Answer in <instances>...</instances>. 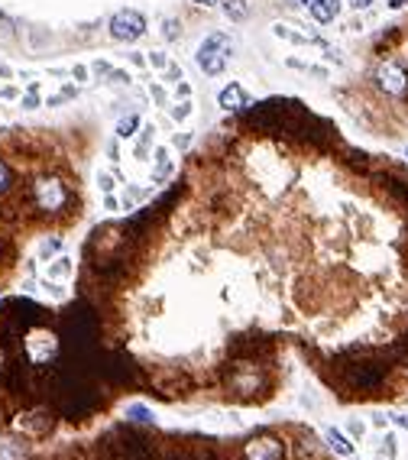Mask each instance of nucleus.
I'll return each instance as SVG.
<instances>
[{"label": "nucleus", "instance_id": "f257e3e1", "mask_svg": "<svg viewBox=\"0 0 408 460\" xmlns=\"http://www.w3.org/2000/svg\"><path fill=\"white\" fill-rule=\"evenodd\" d=\"M231 49H233L231 33H211V36L198 46L194 62H198V69L204 71V75H221V71L227 69V55H231Z\"/></svg>", "mask_w": 408, "mask_h": 460}, {"label": "nucleus", "instance_id": "f03ea898", "mask_svg": "<svg viewBox=\"0 0 408 460\" xmlns=\"http://www.w3.org/2000/svg\"><path fill=\"white\" fill-rule=\"evenodd\" d=\"M33 201H36V207L46 211V214H62L65 207H69L71 195L55 176H42L33 182Z\"/></svg>", "mask_w": 408, "mask_h": 460}, {"label": "nucleus", "instance_id": "7ed1b4c3", "mask_svg": "<svg viewBox=\"0 0 408 460\" xmlns=\"http://www.w3.org/2000/svg\"><path fill=\"white\" fill-rule=\"evenodd\" d=\"M107 30L117 42H136V39L146 33V20H143V13H136V10H117V13L110 16Z\"/></svg>", "mask_w": 408, "mask_h": 460}, {"label": "nucleus", "instance_id": "20e7f679", "mask_svg": "<svg viewBox=\"0 0 408 460\" xmlns=\"http://www.w3.org/2000/svg\"><path fill=\"white\" fill-rule=\"evenodd\" d=\"M227 386H231L237 396H253L262 389V376L256 363H233L231 376H227Z\"/></svg>", "mask_w": 408, "mask_h": 460}, {"label": "nucleus", "instance_id": "39448f33", "mask_svg": "<svg viewBox=\"0 0 408 460\" xmlns=\"http://www.w3.org/2000/svg\"><path fill=\"white\" fill-rule=\"evenodd\" d=\"M376 85L383 88L385 94H395V98H402V94H408V71L405 65H399V62H383L376 69Z\"/></svg>", "mask_w": 408, "mask_h": 460}, {"label": "nucleus", "instance_id": "423d86ee", "mask_svg": "<svg viewBox=\"0 0 408 460\" xmlns=\"http://www.w3.org/2000/svg\"><path fill=\"white\" fill-rule=\"evenodd\" d=\"M243 454H247V460H282L285 457V444L272 435H262V437L247 441Z\"/></svg>", "mask_w": 408, "mask_h": 460}, {"label": "nucleus", "instance_id": "0eeeda50", "mask_svg": "<svg viewBox=\"0 0 408 460\" xmlns=\"http://www.w3.org/2000/svg\"><path fill=\"white\" fill-rule=\"evenodd\" d=\"M346 379L360 392L379 389V383H383V367H376V363H356V367L346 369Z\"/></svg>", "mask_w": 408, "mask_h": 460}, {"label": "nucleus", "instance_id": "6e6552de", "mask_svg": "<svg viewBox=\"0 0 408 460\" xmlns=\"http://www.w3.org/2000/svg\"><path fill=\"white\" fill-rule=\"evenodd\" d=\"M55 350H59V340L52 334H33L26 340V353H30L33 363H49L55 357Z\"/></svg>", "mask_w": 408, "mask_h": 460}, {"label": "nucleus", "instance_id": "1a4fd4ad", "mask_svg": "<svg viewBox=\"0 0 408 460\" xmlns=\"http://www.w3.org/2000/svg\"><path fill=\"white\" fill-rule=\"evenodd\" d=\"M217 104H221L223 110H233V114H237V110H247L250 108V98H247V91H243L237 81H231V85L217 94Z\"/></svg>", "mask_w": 408, "mask_h": 460}, {"label": "nucleus", "instance_id": "9d476101", "mask_svg": "<svg viewBox=\"0 0 408 460\" xmlns=\"http://www.w3.org/2000/svg\"><path fill=\"white\" fill-rule=\"evenodd\" d=\"M308 13L315 23H334L340 13V0H308Z\"/></svg>", "mask_w": 408, "mask_h": 460}, {"label": "nucleus", "instance_id": "9b49d317", "mask_svg": "<svg viewBox=\"0 0 408 460\" xmlns=\"http://www.w3.org/2000/svg\"><path fill=\"white\" fill-rule=\"evenodd\" d=\"M298 26H288V23H276L272 26V33H276L279 39H288V42H298V46H324V39H317L315 33H295Z\"/></svg>", "mask_w": 408, "mask_h": 460}, {"label": "nucleus", "instance_id": "f8f14e48", "mask_svg": "<svg viewBox=\"0 0 408 460\" xmlns=\"http://www.w3.org/2000/svg\"><path fill=\"white\" fill-rule=\"evenodd\" d=\"M26 444L16 437H0V460H23Z\"/></svg>", "mask_w": 408, "mask_h": 460}, {"label": "nucleus", "instance_id": "ddd939ff", "mask_svg": "<svg viewBox=\"0 0 408 460\" xmlns=\"http://www.w3.org/2000/svg\"><path fill=\"white\" fill-rule=\"evenodd\" d=\"M223 13L231 16L233 23H243L250 16V4L247 0H223Z\"/></svg>", "mask_w": 408, "mask_h": 460}, {"label": "nucleus", "instance_id": "4468645a", "mask_svg": "<svg viewBox=\"0 0 408 460\" xmlns=\"http://www.w3.org/2000/svg\"><path fill=\"white\" fill-rule=\"evenodd\" d=\"M169 172H172L169 149H156V169H153V182H162V178H169Z\"/></svg>", "mask_w": 408, "mask_h": 460}, {"label": "nucleus", "instance_id": "2eb2a0df", "mask_svg": "<svg viewBox=\"0 0 408 460\" xmlns=\"http://www.w3.org/2000/svg\"><path fill=\"white\" fill-rule=\"evenodd\" d=\"M26 418H30V422H20V428H36L39 435H46V431L52 428V418H49L46 412H30Z\"/></svg>", "mask_w": 408, "mask_h": 460}, {"label": "nucleus", "instance_id": "dca6fc26", "mask_svg": "<svg viewBox=\"0 0 408 460\" xmlns=\"http://www.w3.org/2000/svg\"><path fill=\"white\" fill-rule=\"evenodd\" d=\"M327 444H331L334 451L340 454V457H350V454H354V444H350V441H346V437L340 435L337 428H331V431H327Z\"/></svg>", "mask_w": 408, "mask_h": 460}, {"label": "nucleus", "instance_id": "f3484780", "mask_svg": "<svg viewBox=\"0 0 408 460\" xmlns=\"http://www.w3.org/2000/svg\"><path fill=\"white\" fill-rule=\"evenodd\" d=\"M136 127H139V117H136V114H130V117H124V120L117 123V137H120V139H127V137H133V133H136Z\"/></svg>", "mask_w": 408, "mask_h": 460}, {"label": "nucleus", "instance_id": "a211bd4d", "mask_svg": "<svg viewBox=\"0 0 408 460\" xmlns=\"http://www.w3.org/2000/svg\"><path fill=\"white\" fill-rule=\"evenodd\" d=\"M127 418H133V422H143V425H149V422H153V418H156V415L149 412L146 406H130V408H127Z\"/></svg>", "mask_w": 408, "mask_h": 460}, {"label": "nucleus", "instance_id": "6ab92c4d", "mask_svg": "<svg viewBox=\"0 0 408 460\" xmlns=\"http://www.w3.org/2000/svg\"><path fill=\"white\" fill-rule=\"evenodd\" d=\"M153 133H156V127H143V137H139V143H136V156H146V149H149V139H153Z\"/></svg>", "mask_w": 408, "mask_h": 460}, {"label": "nucleus", "instance_id": "aec40b11", "mask_svg": "<svg viewBox=\"0 0 408 460\" xmlns=\"http://www.w3.org/2000/svg\"><path fill=\"white\" fill-rule=\"evenodd\" d=\"M10 182H13V172H10V166L4 159H0V192H7Z\"/></svg>", "mask_w": 408, "mask_h": 460}, {"label": "nucleus", "instance_id": "412c9836", "mask_svg": "<svg viewBox=\"0 0 408 460\" xmlns=\"http://www.w3.org/2000/svg\"><path fill=\"white\" fill-rule=\"evenodd\" d=\"M188 114H192V104H188V100H182V104L172 108V120H185Z\"/></svg>", "mask_w": 408, "mask_h": 460}, {"label": "nucleus", "instance_id": "4be33fe9", "mask_svg": "<svg viewBox=\"0 0 408 460\" xmlns=\"http://www.w3.org/2000/svg\"><path fill=\"white\" fill-rule=\"evenodd\" d=\"M149 65L153 69H169V59H165V52H149Z\"/></svg>", "mask_w": 408, "mask_h": 460}, {"label": "nucleus", "instance_id": "5701e85b", "mask_svg": "<svg viewBox=\"0 0 408 460\" xmlns=\"http://www.w3.org/2000/svg\"><path fill=\"white\" fill-rule=\"evenodd\" d=\"M162 36H165V39H178V23H175V20H165V23H162Z\"/></svg>", "mask_w": 408, "mask_h": 460}, {"label": "nucleus", "instance_id": "b1692460", "mask_svg": "<svg viewBox=\"0 0 408 460\" xmlns=\"http://www.w3.org/2000/svg\"><path fill=\"white\" fill-rule=\"evenodd\" d=\"M91 71H94V75H104V78H107L114 69H110V62H100V59H98V62L91 65Z\"/></svg>", "mask_w": 408, "mask_h": 460}, {"label": "nucleus", "instance_id": "393cba45", "mask_svg": "<svg viewBox=\"0 0 408 460\" xmlns=\"http://www.w3.org/2000/svg\"><path fill=\"white\" fill-rule=\"evenodd\" d=\"M107 78L114 81V85H130V75H127V71H117V69H114Z\"/></svg>", "mask_w": 408, "mask_h": 460}, {"label": "nucleus", "instance_id": "a878e982", "mask_svg": "<svg viewBox=\"0 0 408 460\" xmlns=\"http://www.w3.org/2000/svg\"><path fill=\"white\" fill-rule=\"evenodd\" d=\"M69 260H55V266H52V276H69Z\"/></svg>", "mask_w": 408, "mask_h": 460}, {"label": "nucleus", "instance_id": "bb28decb", "mask_svg": "<svg viewBox=\"0 0 408 460\" xmlns=\"http://www.w3.org/2000/svg\"><path fill=\"white\" fill-rule=\"evenodd\" d=\"M165 75H169L172 85H178V81H182V69H178V65H172V62H169V69H165Z\"/></svg>", "mask_w": 408, "mask_h": 460}, {"label": "nucleus", "instance_id": "cd10ccee", "mask_svg": "<svg viewBox=\"0 0 408 460\" xmlns=\"http://www.w3.org/2000/svg\"><path fill=\"white\" fill-rule=\"evenodd\" d=\"M98 185H100V192H114V178H110V176H98Z\"/></svg>", "mask_w": 408, "mask_h": 460}, {"label": "nucleus", "instance_id": "c85d7f7f", "mask_svg": "<svg viewBox=\"0 0 408 460\" xmlns=\"http://www.w3.org/2000/svg\"><path fill=\"white\" fill-rule=\"evenodd\" d=\"M383 454L385 457H395V437H385L383 441Z\"/></svg>", "mask_w": 408, "mask_h": 460}, {"label": "nucleus", "instance_id": "c756f323", "mask_svg": "<svg viewBox=\"0 0 408 460\" xmlns=\"http://www.w3.org/2000/svg\"><path fill=\"white\" fill-rule=\"evenodd\" d=\"M59 246H62V240H49V243L42 246V256H52L55 250H59Z\"/></svg>", "mask_w": 408, "mask_h": 460}, {"label": "nucleus", "instance_id": "7c9ffc66", "mask_svg": "<svg viewBox=\"0 0 408 460\" xmlns=\"http://www.w3.org/2000/svg\"><path fill=\"white\" fill-rule=\"evenodd\" d=\"M23 104H26V108H36V104H39V98H36V88H30V94H26V98H23Z\"/></svg>", "mask_w": 408, "mask_h": 460}, {"label": "nucleus", "instance_id": "2f4dec72", "mask_svg": "<svg viewBox=\"0 0 408 460\" xmlns=\"http://www.w3.org/2000/svg\"><path fill=\"white\" fill-rule=\"evenodd\" d=\"M188 143H192V133H182V137L175 133V146H178V149H185Z\"/></svg>", "mask_w": 408, "mask_h": 460}, {"label": "nucleus", "instance_id": "473e14b6", "mask_svg": "<svg viewBox=\"0 0 408 460\" xmlns=\"http://www.w3.org/2000/svg\"><path fill=\"white\" fill-rule=\"evenodd\" d=\"M71 75H75L78 81H85V78H88V69H85V65H75V69H71Z\"/></svg>", "mask_w": 408, "mask_h": 460}, {"label": "nucleus", "instance_id": "72a5a7b5", "mask_svg": "<svg viewBox=\"0 0 408 460\" xmlns=\"http://www.w3.org/2000/svg\"><path fill=\"white\" fill-rule=\"evenodd\" d=\"M178 94H182V98H188V94H192V88H188V81H178Z\"/></svg>", "mask_w": 408, "mask_h": 460}, {"label": "nucleus", "instance_id": "f704fd0d", "mask_svg": "<svg viewBox=\"0 0 408 460\" xmlns=\"http://www.w3.org/2000/svg\"><path fill=\"white\" fill-rule=\"evenodd\" d=\"M350 435H354V437H363V425L354 422V425H350Z\"/></svg>", "mask_w": 408, "mask_h": 460}, {"label": "nucleus", "instance_id": "c9c22d12", "mask_svg": "<svg viewBox=\"0 0 408 460\" xmlns=\"http://www.w3.org/2000/svg\"><path fill=\"white\" fill-rule=\"evenodd\" d=\"M153 98H156V100H159V104H162V100H165V91H162L159 85H153Z\"/></svg>", "mask_w": 408, "mask_h": 460}, {"label": "nucleus", "instance_id": "e433bc0d", "mask_svg": "<svg viewBox=\"0 0 408 460\" xmlns=\"http://www.w3.org/2000/svg\"><path fill=\"white\" fill-rule=\"evenodd\" d=\"M373 0H350V7H356V10H363V7H370Z\"/></svg>", "mask_w": 408, "mask_h": 460}, {"label": "nucleus", "instance_id": "4c0bfd02", "mask_svg": "<svg viewBox=\"0 0 408 460\" xmlns=\"http://www.w3.org/2000/svg\"><path fill=\"white\" fill-rule=\"evenodd\" d=\"M389 7H392V10H402V7H405V0H389Z\"/></svg>", "mask_w": 408, "mask_h": 460}, {"label": "nucleus", "instance_id": "58836bf2", "mask_svg": "<svg viewBox=\"0 0 408 460\" xmlns=\"http://www.w3.org/2000/svg\"><path fill=\"white\" fill-rule=\"evenodd\" d=\"M194 4H201V7H214L217 0H194Z\"/></svg>", "mask_w": 408, "mask_h": 460}, {"label": "nucleus", "instance_id": "ea45409f", "mask_svg": "<svg viewBox=\"0 0 408 460\" xmlns=\"http://www.w3.org/2000/svg\"><path fill=\"white\" fill-rule=\"evenodd\" d=\"M395 422H399V425H405V428H408V418H405V415H402V418H395Z\"/></svg>", "mask_w": 408, "mask_h": 460}, {"label": "nucleus", "instance_id": "a19ab883", "mask_svg": "<svg viewBox=\"0 0 408 460\" xmlns=\"http://www.w3.org/2000/svg\"><path fill=\"white\" fill-rule=\"evenodd\" d=\"M405 156H408V153H405Z\"/></svg>", "mask_w": 408, "mask_h": 460}]
</instances>
